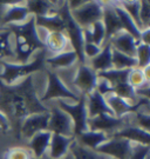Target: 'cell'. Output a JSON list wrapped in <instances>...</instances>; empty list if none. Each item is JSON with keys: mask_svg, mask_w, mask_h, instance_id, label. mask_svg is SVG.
Returning <instances> with one entry per match:
<instances>
[{"mask_svg": "<svg viewBox=\"0 0 150 159\" xmlns=\"http://www.w3.org/2000/svg\"><path fill=\"white\" fill-rule=\"evenodd\" d=\"M40 97L35 86V74L13 85H6L0 80V111L8 118L17 139H20L19 130L26 117L48 112V107L40 102Z\"/></svg>", "mask_w": 150, "mask_h": 159, "instance_id": "obj_1", "label": "cell"}, {"mask_svg": "<svg viewBox=\"0 0 150 159\" xmlns=\"http://www.w3.org/2000/svg\"><path fill=\"white\" fill-rule=\"evenodd\" d=\"M12 33V44L14 52V64H27L36 52L45 50L44 43L39 39L35 26V18H28L20 25L6 26Z\"/></svg>", "mask_w": 150, "mask_h": 159, "instance_id": "obj_2", "label": "cell"}, {"mask_svg": "<svg viewBox=\"0 0 150 159\" xmlns=\"http://www.w3.org/2000/svg\"><path fill=\"white\" fill-rule=\"evenodd\" d=\"M48 57L47 50L36 52L31 61L27 64L1 63L0 64V80L6 85H13L28 75L40 73L46 70V58Z\"/></svg>", "mask_w": 150, "mask_h": 159, "instance_id": "obj_3", "label": "cell"}, {"mask_svg": "<svg viewBox=\"0 0 150 159\" xmlns=\"http://www.w3.org/2000/svg\"><path fill=\"white\" fill-rule=\"evenodd\" d=\"M45 74H46L47 85L45 87L44 93L40 97V102L44 105L55 100H68V102L71 100V102H76L80 99L81 96H78L71 91L58 77L55 71L46 67Z\"/></svg>", "mask_w": 150, "mask_h": 159, "instance_id": "obj_4", "label": "cell"}, {"mask_svg": "<svg viewBox=\"0 0 150 159\" xmlns=\"http://www.w3.org/2000/svg\"><path fill=\"white\" fill-rule=\"evenodd\" d=\"M59 13L65 20L66 24V33L67 38L69 40V45L72 47V50L78 56L79 63L86 64V59L82 53V47H84V35H82V29L79 26L78 24L74 21L72 18L71 11L68 8L67 1H62L60 2V7H59Z\"/></svg>", "mask_w": 150, "mask_h": 159, "instance_id": "obj_5", "label": "cell"}, {"mask_svg": "<svg viewBox=\"0 0 150 159\" xmlns=\"http://www.w3.org/2000/svg\"><path fill=\"white\" fill-rule=\"evenodd\" d=\"M54 102L71 117L74 125V137L88 130V126H87L88 113L86 107V96H81L76 102H71L68 100H55Z\"/></svg>", "mask_w": 150, "mask_h": 159, "instance_id": "obj_6", "label": "cell"}, {"mask_svg": "<svg viewBox=\"0 0 150 159\" xmlns=\"http://www.w3.org/2000/svg\"><path fill=\"white\" fill-rule=\"evenodd\" d=\"M128 125H133L131 114L124 116L122 118H117L110 114H101L94 118H88L87 121L88 130L103 132L108 136H111L113 133L122 130L123 127Z\"/></svg>", "mask_w": 150, "mask_h": 159, "instance_id": "obj_7", "label": "cell"}, {"mask_svg": "<svg viewBox=\"0 0 150 159\" xmlns=\"http://www.w3.org/2000/svg\"><path fill=\"white\" fill-rule=\"evenodd\" d=\"M49 112V120L47 131L50 133H56L65 137H73L74 138V125L71 117L62 111L54 102L46 104Z\"/></svg>", "mask_w": 150, "mask_h": 159, "instance_id": "obj_8", "label": "cell"}, {"mask_svg": "<svg viewBox=\"0 0 150 159\" xmlns=\"http://www.w3.org/2000/svg\"><path fill=\"white\" fill-rule=\"evenodd\" d=\"M102 13H103V6L101 1H86L78 10L72 11V18L74 21L78 24L81 29H88L96 21L102 20Z\"/></svg>", "mask_w": 150, "mask_h": 159, "instance_id": "obj_9", "label": "cell"}, {"mask_svg": "<svg viewBox=\"0 0 150 159\" xmlns=\"http://www.w3.org/2000/svg\"><path fill=\"white\" fill-rule=\"evenodd\" d=\"M136 144L122 138H109L97 148V152L110 159H130Z\"/></svg>", "mask_w": 150, "mask_h": 159, "instance_id": "obj_10", "label": "cell"}, {"mask_svg": "<svg viewBox=\"0 0 150 159\" xmlns=\"http://www.w3.org/2000/svg\"><path fill=\"white\" fill-rule=\"evenodd\" d=\"M97 80V73L88 64H79L73 80V86L80 96H88L89 93L95 91Z\"/></svg>", "mask_w": 150, "mask_h": 159, "instance_id": "obj_11", "label": "cell"}, {"mask_svg": "<svg viewBox=\"0 0 150 159\" xmlns=\"http://www.w3.org/2000/svg\"><path fill=\"white\" fill-rule=\"evenodd\" d=\"M105 99H106L107 105L111 110L113 114L115 117H117V118H122L124 116L134 113V112L139 111L141 108L149 106L150 104L148 99H141V98H139V100L136 104H130L126 99H123V98L116 96L114 93H108V94H106Z\"/></svg>", "mask_w": 150, "mask_h": 159, "instance_id": "obj_12", "label": "cell"}, {"mask_svg": "<svg viewBox=\"0 0 150 159\" xmlns=\"http://www.w3.org/2000/svg\"><path fill=\"white\" fill-rule=\"evenodd\" d=\"M48 120H49V112L31 114L26 117L21 121L20 130H19L20 139L24 138L26 140H29L34 134L39 133L41 131H46L48 127Z\"/></svg>", "mask_w": 150, "mask_h": 159, "instance_id": "obj_13", "label": "cell"}, {"mask_svg": "<svg viewBox=\"0 0 150 159\" xmlns=\"http://www.w3.org/2000/svg\"><path fill=\"white\" fill-rule=\"evenodd\" d=\"M102 6H103V13L101 21L106 31V43H108L114 35H116L122 31V26L116 12L114 10L113 2H102Z\"/></svg>", "mask_w": 150, "mask_h": 159, "instance_id": "obj_14", "label": "cell"}, {"mask_svg": "<svg viewBox=\"0 0 150 159\" xmlns=\"http://www.w3.org/2000/svg\"><path fill=\"white\" fill-rule=\"evenodd\" d=\"M31 17L25 2L19 1H11V4L7 6L4 18H2V27L8 25H20L24 24L28 18Z\"/></svg>", "mask_w": 150, "mask_h": 159, "instance_id": "obj_15", "label": "cell"}, {"mask_svg": "<svg viewBox=\"0 0 150 159\" xmlns=\"http://www.w3.org/2000/svg\"><path fill=\"white\" fill-rule=\"evenodd\" d=\"M109 138H122L131 142L133 144L143 145V146L150 145V132L142 130L135 125L126 126L122 130L113 133L111 136H109Z\"/></svg>", "mask_w": 150, "mask_h": 159, "instance_id": "obj_16", "label": "cell"}, {"mask_svg": "<svg viewBox=\"0 0 150 159\" xmlns=\"http://www.w3.org/2000/svg\"><path fill=\"white\" fill-rule=\"evenodd\" d=\"M108 43L110 44L111 48L134 58L136 56L137 45L139 44V41H137L134 37H131L130 34L124 31H121L120 33L114 35Z\"/></svg>", "mask_w": 150, "mask_h": 159, "instance_id": "obj_17", "label": "cell"}, {"mask_svg": "<svg viewBox=\"0 0 150 159\" xmlns=\"http://www.w3.org/2000/svg\"><path fill=\"white\" fill-rule=\"evenodd\" d=\"M86 107H87L88 118H94L101 114L114 116L109 106L107 105L105 97L101 96L97 91H93L88 96H86Z\"/></svg>", "mask_w": 150, "mask_h": 159, "instance_id": "obj_18", "label": "cell"}, {"mask_svg": "<svg viewBox=\"0 0 150 159\" xmlns=\"http://www.w3.org/2000/svg\"><path fill=\"white\" fill-rule=\"evenodd\" d=\"M73 137H65L61 134L52 133L49 148H48V157L50 159H62L69 152L71 144L73 143Z\"/></svg>", "mask_w": 150, "mask_h": 159, "instance_id": "obj_19", "label": "cell"}, {"mask_svg": "<svg viewBox=\"0 0 150 159\" xmlns=\"http://www.w3.org/2000/svg\"><path fill=\"white\" fill-rule=\"evenodd\" d=\"M50 137H52V133L46 130L34 134L28 140V148H29L28 150L34 159H39L44 157L45 154H47L48 148H49Z\"/></svg>", "mask_w": 150, "mask_h": 159, "instance_id": "obj_20", "label": "cell"}, {"mask_svg": "<svg viewBox=\"0 0 150 159\" xmlns=\"http://www.w3.org/2000/svg\"><path fill=\"white\" fill-rule=\"evenodd\" d=\"M44 45L47 52H50L49 57L72 50V47L69 45V40L65 32H49L45 40Z\"/></svg>", "mask_w": 150, "mask_h": 159, "instance_id": "obj_21", "label": "cell"}, {"mask_svg": "<svg viewBox=\"0 0 150 159\" xmlns=\"http://www.w3.org/2000/svg\"><path fill=\"white\" fill-rule=\"evenodd\" d=\"M25 5L28 12L33 17H47L53 16L59 12L60 2L55 1H46V0H29L26 1Z\"/></svg>", "mask_w": 150, "mask_h": 159, "instance_id": "obj_22", "label": "cell"}, {"mask_svg": "<svg viewBox=\"0 0 150 159\" xmlns=\"http://www.w3.org/2000/svg\"><path fill=\"white\" fill-rule=\"evenodd\" d=\"M46 67L53 70V71H58V70H63V68H68L79 63V59L76 53L69 50V51L61 52L55 56H50V57L46 58Z\"/></svg>", "mask_w": 150, "mask_h": 159, "instance_id": "obj_23", "label": "cell"}, {"mask_svg": "<svg viewBox=\"0 0 150 159\" xmlns=\"http://www.w3.org/2000/svg\"><path fill=\"white\" fill-rule=\"evenodd\" d=\"M109 139V136L103 133V132H99V131H90L87 130L74 137V140L80 144L81 146L87 148L89 150H94L96 151L97 148L102 145L103 143H106Z\"/></svg>", "mask_w": 150, "mask_h": 159, "instance_id": "obj_24", "label": "cell"}, {"mask_svg": "<svg viewBox=\"0 0 150 159\" xmlns=\"http://www.w3.org/2000/svg\"><path fill=\"white\" fill-rule=\"evenodd\" d=\"M86 64H88L90 67L94 70L96 73L100 72H106L113 68L111 65V46L109 43H106L105 45L101 47L100 53L93 58L92 60L87 61Z\"/></svg>", "mask_w": 150, "mask_h": 159, "instance_id": "obj_25", "label": "cell"}, {"mask_svg": "<svg viewBox=\"0 0 150 159\" xmlns=\"http://www.w3.org/2000/svg\"><path fill=\"white\" fill-rule=\"evenodd\" d=\"M35 18V26L42 27L47 30L48 32H65L66 31V24L62 19L60 13L58 12L53 16L47 17H34Z\"/></svg>", "mask_w": 150, "mask_h": 159, "instance_id": "obj_26", "label": "cell"}, {"mask_svg": "<svg viewBox=\"0 0 150 159\" xmlns=\"http://www.w3.org/2000/svg\"><path fill=\"white\" fill-rule=\"evenodd\" d=\"M82 35L84 43H93L100 47L106 44V31L102 21H96L88 29H84Z\"/></svg>", "mask_w": 150, "mask_h": 159, "instance_id": "obj_27", "label": "cell"}, {"mask_svg": "<svg viewBox=\"0 0 150 159\" xmlns=\"http://www.w3.org/2000/svg\"><path fill=\"white\" fill-rule=\"evenodd\" d=\"M113 5H114V10L116 12L117 17L120 19V23H121V26H122V31L129 33L131 37H134L135 39L137 40V41H139L141 31L136 26V24L133 21V19L129 17L128 13L120 6L118 2H113Z\"/></svg>", "mask_w": 150, "mask_h": 159, "instance_id": "obj_28", "label": "cell"}, {"mask_svg": "<svg viewBox=\"0 0 150 159\" xmlns=\"http://www.w3.org/2000/svg\"><path fill=\"white\" fill-rule=\"evenodd\" d=\"M14 52L12 44L11 31L5 27L0 32V64L1 63H13Z\"/></svg>", "mask_w": 150, "mask_h": 159, "instance_id": "obj_29", "label": "cell"}, {"mask_svg": "<svg viewBox=\"0 0 150 159\" xmlns=\"http://www.w3.org/2000/svg\"><path fill=\"white\" fill-rule=\"evenodd\" d=\"M111 65L114 70H131L137 67L136 59L111 48Z\"/></svg>", "mask_w": 150, "mask_h": 159, "instance_id": "obj_30", "label": "cell"}, {"mask_svg": "<svg viewBox=\"0 0 150 159\" xmlns=\"http://www.w3.org/2000/svg\"><path fill=\"white\" fill-rule=\"evenodd\" d=\"M69 153L72 154L74 159H110L105 154L99 153L97 151L81 146L75 140H73V143L71 144Z\"/></svg>", "mask_w": 150, "mask_h": 159, "instance_id": "obj_31", "label": "cell"}, {"mask_svg": "<svg viewBox=\"0 0 150 159\" xmlns=\"http://www.w3.org/2000/svg\"><path fill=\"white\" fill-rule=\"evenodd\" d=\"M118 4L128 13V16L133 19V21L136 24V26L142 32L143 27H142V24L139 20V1H121Z\"/></svg>", "mask_w": 150, "mask_h": 159, "instance_id": "obj_32", "label": "cell"}, {"mask_svg": "<svg viewBox=\"0 0 150 159\" xmlns=\"http://www.w3.org/2000/svg\"><path fill=\"white\" fill-rule=\"evenodd\" d=\"M135 59L137 63V67L141 70L150 66V45L139 43L136 48Z\"/></svg>", "mask_w": 150, "mask_h": 159, "instance_id": "obj_33", "label": "cell"}, {"mask_svg": "<svg viewBox=\"0 0 150 159\" xmlns=\"http://www.w3.org/2000/svg\"><path fill=\"white\" fill-rule=\"evenodd\" d=\"M128 84L133 87L134 90H136V89H139V87L147 85V84H150V83L145 79L143 70H141L139 67H135L129 70Z\"/></svg>", "mask_w": 150, "mask_h": 159, "instance_id": "obj_34", "label": "cell"}, {"mask_svg": "<svg viewBox=\"0 0 150 159\" xmlns=\"http://www.w3.org/2000/svg\"><path fill=\"white\" fill-rule=\"evenodd\" d=\"M4 159H33L28 148H12L5 152Z\"/></svg>", "mask_w": 150, "mask_h": 159, "instance_id": "obj_35", "label": "cell"}, {"mask_svg": "<svg viewBox=\"0 0 150 159\" xmlns=\"http://www.w3.org/2000/svg\"><path fill=\"white\" fill-rule=\"evenodd\" d=\"M139 20L143 30L150 29V2L147 0L139 1Z\"/></svg>", "mask_w": 150, "mask_h": 159, "instance_id": "obj_36", "label": "cell"}, {"mask_svg": "<svg viewBox=\"0 0 150 159\" xmlns=\"http://www.w3.org/2000/svg\"><path fill=\"white\" fill-rule=\"evenodd\" d=\"M101 51V47L97 45H95L93 43H84V47H82V53L84 57L86 59V63L92 60L93 58H95Z\"/></svg>", "mask_w": 150, "mask_h": 159, "instance_id": "obj_37", "label": "cell"}, {"mask_svg": "<svg viewBox=\"0 0 150 159\" xmlns=\"http://www.w3.org/2000/svg\"><path fill=\"white\" fill-rule=\"evenodd\" d=\"M149 146H143V145H135L134 153L130 159H148L149 156Z\"/></svg>", "mask_w": 150, "mask_h": 159, "instance_id": "obj_38", "label": "cell"}, {"mask_svg": "<svg viewBox=\"0 0 150 159\" xmlns=\"http://www.w3.org/2000/svg\"><path fill=\"white\" fill-rule=\"evenodd\" d=\"M0 130H2L4 132L11 130V124H10V120L6 117V114H4L0 111Z\"/></svg>", "mask_w": 150, "mask_h": 159, "instance_id": "obj_39", "label": "cell"}, {"mask_svg": "<svg viewBox=\"0 0 150 159\" xmlns=\"http://www.w3.org/2000/svg\"><path fill=\"white\" fill-rule=\"evenodd\" d=\"M84 0H72V1H67V5H68V8H69V11H75V10H78L79 7H81V6L84 5Z\"/></svg>", "mask_w": 150, "mask_h": 159, "instance_id": "obj_40", "label": "cell"}, {"mask_svg": "<svg viewBox=\"0 0 150 159\" xmlns=\"http://www.w3.org/2000/svg\"><path fill=\"white\" fill-rule=\"evenodd\" d=\"M139 43H143L147 45H150V29L143 30L139 35Z\"/></svg>", "mask_w": 150, "mask_h": 159, "instance_id": "obj_41", "label": "cell"}, {"mask_svg": "<svg viewBox=\"0 0 150 159\" xmlns=\"http://www.w3.org/2000/svg\"><path fill=\"white\" fill-rule=\"evenodd\" d=\"M11 4V1H0V26L2 27V18H4V13H5L7 6Z\"/></svg>", "mask_w": 150, "mask_h": 159, "instance_id": "obj_42", "label": "cell"}, {"mask_svg": "<svg viewBox=\"0 0 150 159\" xmlns=\"http://www.w3.org/2000/svg\"><path fill=\"white\" fill-rule=\"evenodd\" d=\"M62 159H74V158H73V156H72V154H71V153H69V152H68V153H67L66 156H65V157H63V158H62Z\"/></svg>", "mask_w": 150, "mask_h": 159, "instance_id": "obj_43", "label": "cell"}, {"mask_svg": "<svg viewBox=\"0 0 150 159\" xmlns=\"http://www.w3.org/2000/svg\"><path fill=\"white\" fill-rule=\"evenodd\" d=\"M34 159V158H33ZM39 159H50L49 157H48V154H45L44 157H41V158H39Z\"/></svg>", "mask_w": 150, "mask_h": 159, "instance_id": "obj_44", "label": "cell"}, {"mask_svg": "<svg viewBox=\"0 0 150 159\" xmlns=\"http://www.w3.org/2000/svg\"><path fill=\"white\" fill-rule=\"evenodd\" d=\"M4 29H5V27H1V26H0V32H1V31H2Z\"/></svg>", "mask_w": 150, "mask_h": 159, "instance_id": "obj_45", "label": "cell"}]
</instances>
